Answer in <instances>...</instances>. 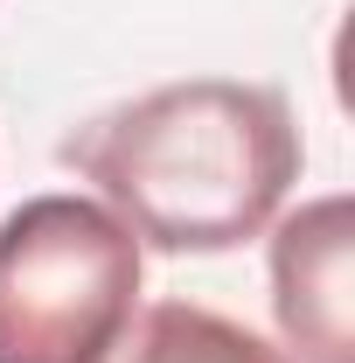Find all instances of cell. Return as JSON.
<instances>
[{
	"label": "cell",
	"mask_w": 355,
	"mask_h": 363,
	"mask_svg": "<svg viewBox=\"0 0 355 363\" xmlns=\"http://www.w3.org/2000/svg\"><path fill=\"white\" fill-rule=\"evenodd\" d=\"M105 210L153 252H230L279 217L300 182V126L272 84L188 77L98 112L63 140Z\"/></svg>",
	"instance_id": "cell-1"
},
{
	"label": "cell",
	"mask_w": 355,
	"mask_h": 363,
	"mask_svg": "<svg viewBox=\"0 0 355 363\" xmlns=\"http://www.w3.org/2000/svg\"><path fill=\"white\" fill-rule=\"evenodd\" d=\"M139 238L91 196L0 217V363H98L139 308Z\"/></svg>",
	"instance_id": "cell-2"
},
{
	"label": "cell",
	"mask_w": 355,
	"mask_h": 363,
	"mask_svg": "<svg viewBox=\"0 0 355 363\" xmlns=\"http://www.w3.org/2000/svg\"><path fill=\"white\" fill-rule=\"evenodd\" d=\"M355 203L320 196L272 230V315L300 363H355Z\"/></svg>",
	"instance_id": "cell-3"
},
{
	"label": "cell",
	"mask_w": 355,
	"mask_h": 363,
	"mask_svg": "<svg viewBox=\"0 0 355 363\" xmlns=\"http://www.w3.org/2000/svg\"><path fill=\"white\" fill-rule=\"evenodd\" d=\"M98 363H293V357L216 308L153 301V308H133V321L112 335V350Z\"/></svg>",
	"instance_id": "cell-4"
}]
</instances>
